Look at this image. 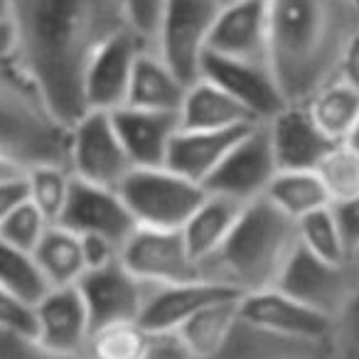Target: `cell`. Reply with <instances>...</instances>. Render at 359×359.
<instances>
[{
  "instance_id": "obj_16",
  "label": "cell",
  "mask_w": 359,
  "mask_h": 359,
  "mask_svg": "<svg viewBox=\"0 0 359 359\" xmlns=\"http://www.w3.org/2000/svg\"><path fill=\"white\" fill-rule=\"evenodd\" d=\"M60 226L74 231V234L106 236V239L116 241L121 249L128 241V236L138 229L118 190L91 185V182L76 177Z\"/></svg>"
},
{
  "instance_id": "obj_49",
  "label": "cell",
  "mask_w": 359,
  "mask_h": 359,
  "mask_svg": "<svg viewBox=\"0 0 359 359\" xmlns=\"http://www.w3.org/2000/svg\"><path fill=\"white\" fill-rule=\"evenodd\" d=\"M352 264H354V269H357V271H359V251H357V254H354V256H352Z\"/></svg>"
},
{
  "instance_id": "obj_38",
  "label": "cell",
  "mask_w": 359,
  "mask_h": 359,
  "mask_svg": "<svg viewBox=\"0 0 359 359\" xmlns=\"http://www.w3.org/2000/svg\"><path fill=\"white\" fill-rule=\"evenodd\" d=\"M123 8L135 35L153 47L155 32H158L160 18H163L165 0H123Z\"/></svg>"
},
{
  "instance_id": "obj_4",
  "label": "cell",
  "mask_w": 359,
  "mask_h": 359,
  "mask_svg": "<svg viewBox=\"0 0 359 359\" xmlns=\"http://www.w3.org/2000/svg\"><path fill=\"white\" fill-rule=\"evenodd\" d=\"M69 135L18 60L0 62V158L20 170L69 165Z\"/></svg>"
},
{
  "instance_id": "obj_43",
  "label": "cell",
  "mask_w": 359,
  "mask_h": 359,
  "mask_svg": "<svg viewBox=\"0 0 359 359\" xmlns=\"http://www.w3.org/2000/svg\"><path fill=\"white\" fill-rule=\"evenodd\" d=\"M337 79H342L347 86L359 91V32L349 40L347 50H344L342 60H339Z\"/></svg>"
},
{
  "instance_id": "obj_33",
  "label": "cell",
  "mask_w": 359,
  "mask_h": 359,
  "mask_svg": "<svg viewBox=\"0 0 359 359\" xmlns=\"http://www.w3.org/2000/svg\"><path fill=\"white\" fill-rule=\"evenodd\" d=\"M298 236L300 246L308 249L310 254H315L318 259L330 261V264H347V261H352L347 244L342 239V231H339V224L334 219L332 205L303 217L298 222Z\"/></svg>"
},
{
  "instance_id": "obj_12",
  "label": "cell",
  "mask_w": 359,
  "mask_h": 359,
  "mask_svg": "<svg viewBox=\"0 0 359 359\" xmlns=\"http://www.w3.org/2000/svg\"><path fill=\"white\" fill-rule=\"evenodd\" d=\"M76 285L86 300L94 330L116 323H138L150 290L155 288L135 278L121 261L106 269L89 271Z\"/></svg>"
},
{
  "instance_id": "obj_45",
  "label": "cell",
  "mask_w": 359,
  "mask_h": 359,
  "mask_svg": "<svg viewBox=\"0 0 359 359\" xmlns=\"http://www.w3.org/2000/svg\"><path fill=\"white\" fill-rule=\"evenodd\" d=\"M18 55V32L13 20H0V62L15 60Z\"/></svg>"
},
{
  "instance_id": "obj_27",
  "label": "cell",
  "mask_w": 359,
  "mask_h": 359,
  "mask_svg": "<svg viewBox=\"0 0 359 359\" xmlns=\"http://www.w3.org/2000/svg\"><path fill=\"white\" fill-rule=\"evenodd\" d=\"M264 197L295 222L332 205L315 170H278Z\"/></svg>"
},
{
  "instance_id": "obj_28",
  "label": "cell",
  "mask_w": 359,
  "mask_h": 359,
  "mask_svg": "<svg viewBox=\"0 0 359 359\" xmlns=\"http://www.w3.org/2000/svg\"><path fill=\"white\" fill-rule=\"evenodd\" d=\"M32 256H35L50 288L76 285L86 273L79 234H74V231L65 229L60 224L50 226V231L45 234V239L40 241V246H37Z\"/></svg>"
},
{
  "instance_id": "obj_1",
  "label": "cell",
  "mask_w": 359,
  "mask_h": 359,
  "mask_svg": "<svg viewBox=\"0 0 359 359\" xmlns=\"http://www.w3.org/2000/svg\"><path fill=\"white\" fill-rule=\"evenodd\" d=\"M13 25L18 65L67 126L86 114L91 62L109 42L133 30L123 0H15Z\"/></svg>"
},
{
  "instance_id": "obj_46",
  "label": "cell",
  "mask_w": 359,
  "mask_h": 359,
  "mask_svg": "<svg viewBox=\"0 0 359 359\" xmlns=\"http://www.w3.org/2000/svg\"><path fill=\"white\" fill-rule=\"evenodd\" d=\"M20 172H25V170L15 168V165H13V163H8V160L0 158V180L13 177V175H20Z\"/></svg>"
},
{
  "instance_id": "obj_11",
  "label": "cell",
  "mask_w": 359,
  "mask_h": 359,
  "mask_svg": "<svg viewBox=\"0 0 359 359\" xmlns=\"http://www.w3.org/2000/svg\"><path fill=\"white\" fill-rule=\"evenodd\" d=\"M239 318L261 332L303 342H327L334 323L332 318L308 308L278 288L246 293L239 303Z\"/></svg>"
},
{
  "instance_id": "obj_9",
  "label": "cell",
  "mask_w": 359,
  "mask_h": 359,
  "mask_svg": "<svg viewBox=\"0 0 359 359\" xmlns=\"http://www.w3.org/2000/svg\"><path fill=\"white\" fill-rule=\"evenodd\" d=\"M276 288L334 320L359 290V271L352 261L330 264L298 246Z\"/></svg>"
},
{
  "instance_id": "obj_18",
  "label": "cell",
  "mask_w": 359,
  "mask_h": 359,
  "mask_svg": "<svg viewBox=\"0 0 359 359\" xmlns=\"http://www.w3.org/2000/svg\"><path fill=\"white\" fill-rule=\"evenodd\" d=\"M226 298H241L239 290L215 280H190V283L155 285L140 315V327L150 334H175L187 320L195 318L207 305Z\"/></svg>"
},
{
  "instance_id": "obj_3",
  "label": "cell",
  "mask_w": 359,
  "mask_h": 359,
  "mask_svg": "<svg viewBox=\"0 0 359 359\" xmlns=\"http://www.w3.org/2000/svg\"><path fill=\"white\" fill-rule=\"evenodd\" d=\"M298 246V222L261 197L244 207L219 251L202 261V276L241 295L276 288Z\"/></svg>"
},
{
  "instance_id": "obj_10",
  "label": "cell",
  "mask_w": 359,
  "mask_h": 359,
  "mask_svg": "<svg viewBox=\"0 0 359 359\" xmlns=\"http://www.w3.org/2000/svg\"><path fill=\"white\" fill-rule=\"evenodd\" d=\"M121 264L148 285H175L205 278L182 229L138 226L121 249Z\"/></svg>"
},
{
  "instance_id": "obj_8",
  "label": "cell",
  "mask_w": 359,
  "mask_h": 359,
  "mask_svg": "<svg viewBox=\"0 0 359 359\" xmlns=\"http://www.w3.org/2000/svg\"><path fill=\"white\" fill-rule=\"evenodd\" d=\"M278 175L273 145L266 123H256L234 143L219 168L210 175L205 190L210 195L229 197L241 205L261 200Z\"/></svg>"
},
{
  "instance_id": "obj_7",
  "label": "cell",
  "mask_w": 359,
  "mask_h": 359,
  "mask_svg": "<svg viewBox=\"0 0 359 359\" xmlns=\"http://www.w3.org/2000/svg\"><path fill=\"white\" fill-rule=\"evenodd\" d=\"M69 170L76 180L118 190L135 170L114 116L106 111H86L69 135Z\"/></svg>"
},
{
  "instance_id": "obj_26",
  "label": "cell",
  "mask_w": 359,
  "mask_h": 359,
  "mask_svg": "<svg viewBox=\"0 0 359 359\" xmlns=\"http://www.w3.org/2000/svg\"><path fill=\"white\" fill-rule=\"evenodd\" d=\"M215 359H334L327 342H303L269 334L239 323L229 344Z\"/></svg>"
},
{
  "instance_id": "obj_15",
  "label": "cell",
  "mask_w": 359,
  "mask_h": 359,
  "mask_svg": "<svg viewBox=\"0 0 359 359\" xmlns=\"http://www.w3.org/2000/svg\"><path fill=\"white\" fill-rule=\"evenodd\" d=\"M207 55L269 62V0H226L215 22Z\"/></svg>"
},
{
  "instance_id": "obj_34",
  "label": "cell",
  "mask_w": 359,
  "mask_h": 359,
  "mask_svg": "<svg viewBox=\"0 0 359 359\" xmlns=\"http://www.w3.org/2000/svg\"><path fill=\"white\" fill-rule=\"evenodd\" d=\"M332 205L359 197V153L349 143H337L315 170Z\"/></svg>"
},
{
  "instance_id": "obj_23",
  "label": "cell",
  "mask_w": 359,
  "mask_h": 359,
  "mask_svg": "<svg viewBox=\"0 0 359 359\" xmlns=\"http://www.w3.org/2000/svg\"><path fill=\"white\" fill-rule=\"evenodd\" d=\"M187 84L163 62L155 50H143L135 62L133 79H130L128 109L160 111V114H180L185 99Z\"/></svg>"
},
{
  "instance_id": "obj_17",
  "label": "cell",
  "mask_w": 359,
  "mask_h": 359,
  "mask_svg": "<svg viewBox=\"0 0 359 359\" xmlns=\"http://www.w3.org/2000/svg\"><path fill=\"white\" fill-rule=\"evenodd\" d=\"M143 50H153V47L130 30L126 35L116 37L114 42H109L96 55L84 81L86 111L114 114V111L123 109L126 99H128L135 62H138Z\"/></svg>"
},
{
  "instance_id": "obj_25",
  "label": "cell",
  "mask_w": 359,
  "mask_h": 359,
  "mask_svg": "<svg viewBox=\"0 0 359 359\" xmlns=\"http://www.w3.org/2000/svg\"><path fill=\"white\" fill-rule=\"evenodd\" d=\"M244 207L246 205L229 200V197L210 195L207 192L202 205L197 207L195 215L182 226V234H185V241L190 246L192 256L197 259V264L202 266V261H207L212 254L219 251V246L231 234Z\"/></svg>"
},
{
  "instance_id": "obj_42",
  "label": "cell",
  "mask_w": 359,
  "mask_h": 359,
  "mask_svg": "<svg viewBox=\"0 0 359 359\" xmlns=\"http://www.w3.org/2000/svg\"><path fill=\"white\" fill-rule=\"evenodd\" d=\"M25 200H27L25 172L0 180V224H3V222L13 215V210L20 207Z\"/></svg>"
},
{
  "instance_id": "obj_19",
  "label": "cell",
  "mask_w": 359,
  "mask_h": 359,
  "mask_svg": "<svg viewBox=\"0 0 359 359\" xmlns=\"http://www.w3.org/2000/svg\"><path fill=\"white\" fill-rule=\"evenodd\" d=\"M266 128L278 170H318L337 145L318 128L305 104H285L266 121Z\"/></svg>"
},
{
  "instance_id": "obj_6",
  "label": "cell",
  "mask_w": 359,
  "mask_h": 359,
  "mask_svg": "<svg viewBox=\"0 0 359 359\" xmlns=\"http://www.w3.org/2000/svg\"><path fill=\"white\" fill-rule=\"evenodd\" d=\"M226 0H165L153 50L187 86L200 79L215 22Z\"/></svg>"
},
{
  "instance_id": "obj_47",
  "label": "cell",
  "mask_w": 359,
  "mask_h": 359,
  "mask_svg": "<svg viewBox=\"0 0 359 359\" xmlns=\"http://www.w3.org/2000/svg\"><path fill=\"white\" fill-rule=\"evenodd\" d=\"M15 0H0V20H13Z\"/></svg>"
},
{
  "instance_id": "obj_13",
  "label": "cell",
  "mask_w": 359,
  "mask_h": 359,
  "mask_svg": "<svg viewBox=\"0 0 359 359\" xmlns=\"http://www.w3.org/2000/svg\"><path fill=\"white\" fill-rule=\"evenodd\" d=\"M200 76L210 79L212 84L226 91L234 101H239L259 123L273 118L285 106V99L280 94V86L276 81L271 65L207 55L205 62H202Z\"/></svg>"
},
{
  "instance_id": "obj_41",
  "label": "cell",
  "mask_w": 359,
  "mask_h": 359,
  "mask_svg": "<svg viewBox=\"0 0 359 359\" xmlns=\"http://www.w3.org/2000/svg\"><path fill=\"white\" fill-rule=\"evenodd\" d=\"M332 212L339 224V231H342L344 244H347L349 259H352L359 251V197L337 202V205H332Z\"/></svg>"
},
{
  "instance_id": "obj_2",
  "label": "cell",
  "mask_w": 359,
  "mask_h": 359,
  "mask_svg": "<svg viewBox=\"0 0 359 359\" xmlns=\"http://www.w3.org/2000/svg\"><path fill=\"white\" fill-rule=\"evenodd\" d=\"M357 32L352 0H269V62L285 104H305L337 79Z\"/></svg>"
},
{
  "instance_id": "obj_14",
  "label": "cell",
  "mask_w": 359,
  "mask_h": 359,
  "mask_svg": "<svg viewBox=\"0 0 359 359\" xmlns=\"http://www.w3.org/2000/svg\"><path fill=\"white\" fill-rule=\"evenodd\" d=\"M35 339L42 347L67 357H86L94 327L79 285L50 288L35 305Z\"/></svg>"
},
{
  "instance_id": "obj_48",
  "label": "cell",
  "mask_w": 359,
  "mask_h": 359,
  "mask_svg": "<svg viewBox=\"0 0 359 359\" xmlns=\"http://www.w3.org/2000/svg\"><path fill=\"white\" fill-rule=\"evenodd\" d=\"M344 143H349V145H352V148H354V150H357V153H359V123L354 126L352 135H349V138L344 140Z\"/></svg>"
},
{
  "instance_id": "obj_40",
  "label": "cell",
  "mask_w": 359,
  "mask_h": 359,
  "mask_svg": "<svg viewBox=\"0 0 359 359\" xmlns=\"http://www.w3.org/2000/svg\"><path fill=\"white\" fill-rule=\"evenodd\" d=\"M79 239H81V254H84L86 273L89 271L106 269V266L121 261V246L116 241L96 234H79Z\"/></svg>"
},
{
  "instance_id": "obj_44",
  "label": "cell",
  "mask_w": 359,
  "mask_h": 359,
  "mask_svg": "<svg viewBox=\"0 0 359 359\" xmlns=\"http://www.w3.org/2000/svg\"><path fill=\"white\" fill-rule=\"evenodd\" d=\"M148 359H192L177 334H153V347Z\"/></svg>"
},
{
  "instance_id": "obj_29",
  "label": "cell",
  "mask_w": 359,
  "mask_h": 359,
  "mask_svg": "<svg viewBox=\"0 0 359 359\" xmlns=\"http://www.w3.org/2000/svg\"><path fill=\"white\" fill-rule=\"evenodd\" d=\"M318 128L334 143H344L359 123V91L342 79H332L305 101Z\"/></svg>"
},
{
  "instance_id": "obj_39",
  "label": "cell",
  "mask_w": 359,
  "mask_h": 359,
  "mask_svg": "<svg viewBox=\"0 0 359 359\" xmlns=\"http://www.w3.org/2000/svg\"><path fill=\"white\" fill-rule=\"evenodd\" d=\"M0 359H89V357H67V354H57V352H52V349L42 347L35 337L3 332V330H0Z\"/></svg>"
},
{
  "instance_id": "obj_21",
  "label": "cell",
  "mask_w": 359,
  "mask_h": 359,
  "mask_svg": "<svg viewBox=\"0 0 359 359\" xmlns=\"http://www.w3.org/2000/svg\"><path fill=\"white\" fill-rule=\"evenodd\" d=\"M251 126H241V128H229V130L180 128V133L175 135L172 145H170L165 168L205 187L210 175L219 168V163L226 158V153L234 148V143Z\"/></svg>"
},
{
  "instance_id": "obj_37",
  "label": "cell",
  "mask_w": 359,
  "mask_h": 359,
  "mask_svg": "<svg viewBox=\"0 0 359 359\" xmlns=\"http://www.w3.org/2000/svg\"><path fill=\"white\" fill-rule=\"evenodd\" d=\"M0 330L25 334V337H35L37 332L35 305L22 300L13 290L3 288V285H0Z\"/></svg>"
},
{
  "instance_id": "obj_22",
  "label": "cell",
  "mask_w": 359,
  "mask_h": 359,
  "mask_svg": "<svg viewBox=\"0 0 359 359\" xmlns=\"http://www.w3.org/2000/svg\"><path fill=\"white\" fill-rule=\"evenodd\" d=\"M177 116L185 130H229L259 123L239 101L202 76L187 86Z\"/></svg>"
},
{
  "instance_id": "obj_35",
  "label": "cell",
  "mask_w": 359,
  "mask_h": 359,
  "mask_svg": "<svg viewBox=\"0 0 359 359\" xmlns=\"http://www.w3.org/2000/svg\"><path fill=\"white\" fill-rule=\"evenodd\" d=\"M52 222L32 205L30 200H25L20 207L13 210V215L0 224V239L8 241L11 246L27 254H35V249L40 246V241L45 239V234L50 231Z\"/></svg>"
},
{
  "instance_id": "obj_36",
  "label": "cell",
  "mask_w": 359,
  "mask_h": 359,
  "mask_svg": "<svg viewBox=\"0 0 359 359\" xmlns=\"http://www.w3.org/2000/svg\"><path fill=\"white\" fill-rule=\"evenodd\" d=\"M327 344L334 359H359V290L334 318Z\"/></svg>"
},
{
  "instance_id": "obj_30",
  "label": "cell",
  "mask_w": 359,
  "mask_h": 359,
  "mask_svg": "<svg viewBox=\"0 0 359 359\" xmlns=\"http://www.w3.org/2000/svg\"><path fill=\"white\" fill-rule=\"evenodd\" d=\"M27 200L52 222L60 224L62 215L69 202L72 187H74V175L69 165H37L25 170Z\"/></svg>"
},
{
  "instance_id": "obj_24",
  "label": "cell",
  "mask_w": 359,
  "mask_h": 359,
  "mask_svg": "<svg viewBox=\"0 0 359 359\" xmlns=\"http://www.w3.org/2000/svg\"><path fill=\"white\" fill-rule=\"evenodd\" d=\"M241 298H226L219 300V303L207 305L205 310H200L195 318L187 320L175 332L192 359H215L229 344L231 334L236 332V327L241 323L239 318Z\"/></svg>"
},
{
  "instance_id": "obj_20",
  "label": "cell",
  "mask_w": 359,
  "mask_h": 359,
  "mask_svg": "<svg viewBox=\"0 0 359 359\" xmlns=\"http://www.w3.org/2000/svg\"><path fill=\"white\" fill-rule=\"evenodd\" d=\"M114 123L135 168H165L170 145L180 133L177 114L123 109L114 111Z\"/></svg>"
},
{
  "instance_id": "obj_32",
  "label": "cell",
  "mask_w": 359,
  "mask_h": 359,
  "mask_svg": "<svg viewBox=\"0 0 359 359\" xmlns=\"http://www.w3.org/2000/svg\"><path fill=\"white\" fill-rule=\"evenodd\" d=\"M0 285L32 305L40 303L50 290V283L42 276L35 256L15 249L3 239H0Z\"/></svg>"
},
{
  "instance_id": "obj_5",
  "label": "cell",
  "mask_w": 359,
  "mask_h": 359,
  "mask_svg": "<svg viewBox=\"0 0 359 359\" xmlns=\"http://www.w3.org/2000/svg\"><path fill=\"white\" fill-rule=\"evenodd\" d=\"M135 224L180 231L207 197V190L168 168H135L118 187Z\"/></svg>"
},
{
  "instance_id": "obj_50",
  "label": "cell",
  "mask_w": 359,
  "mask_h": 359,
  "mask_svg": "<svg viewBox=\"0 0 359 359\" xmlns=\"http://www.w3.org/2000/svg\"><path fill=\"white\" fill-rule=\"evenodd\" d=\"M352 3H354V6H357V8H359V0H352Z\"/></svg>"
},
{
  "instance_id": "obj_31",
  "label": "cell",
  "mask_w": 359,
  "mask_h": 359,
  "mask_svg": "<svg viewBox=\"0 0 359 359\" xmlns=\"http://www.w3.org/2000/svg\"><path fill=\"white\" fill-rule=\"evenodd\" d=\"M153 334L140 323H116L91 332L89 359H148Z\"/></svg>"
}]
</instances>
